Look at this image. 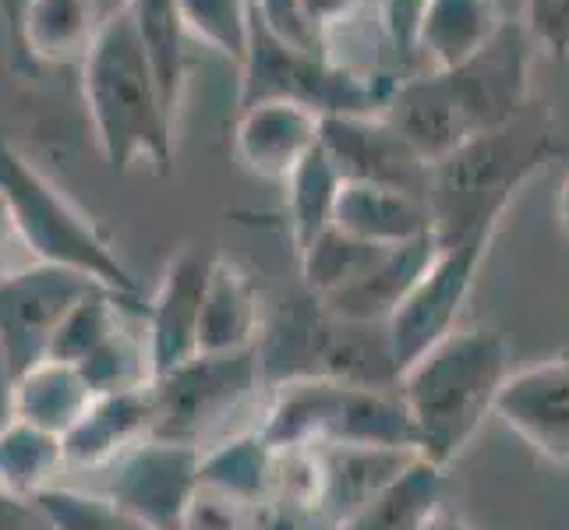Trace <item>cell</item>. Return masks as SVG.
<instances>
[{
    "mask_svg": "<svg viewBox=\"0 0 569 530\" xmlns=\"http://www.w3.org/2000/svg\"><path fill=\"white\" fill-rule=\"evenodd\" d=\"M531 47L523 26L509 22L496 43L463 68L403 78L382 117L428 167H436L460 146L513 124L535 107Z\"/></svg>",
    "mask_w": 569,
    "mask_h": 530,
    "instance_id": "cell-1",
    "label": "cell"
},
{
    "mask_svg": "<svg viewBox=\"0 0 569 530\" xmlns=\"http://www.w3.org/2000/svg\"><path fill=\"white\" fill-rule=\"evenodd\" d=\"M82 100L113 173L149 167L167 173L173 167V113L167 110L160 78L131 22V11L107 18L82 57Z\"/></svg>",
    "mask_w": 569,
    "mask_h": 530,
    "instance_id": "cell-2",
    "label": "cell"
},
{
    "mask_svg": "<svg viewBox=\"0 0 569 530\" xmlns=\"http://www.w3.org/2000/svg\"><path fill=\"white\" fill-rule=\"evenodd\" d=\"M509 350L502 337L488 329H453L418 361H410L400 379V400L415 424L418 453L449 470L470 439L478 436L509 379Z\"/></svg>",
    "mask_w": 569,
    "mask_h": 530,
    "instance_id": "cell-3",
    "label": "cell"
},
{
    "mask_svg": "<svg viewBox=\"0 0 569 530\" xmlns=\"http://www.w3.org/2000/svg\"><path fill=\"white\" fill-rule=\"evenodd\" d=\"M559 156L552 117L541 107L520 113L513 124L488 131L431 167L428 206L436 238L449 244L481 223L506 220L509 206L531 177Z\"/></svg>",
    "mask_w": 569,
    "mask_h": 530,
    "instance_id": "cell-4",
    "label": "cell"
},
{
    "mask_svg": "<svg viewBox=\"0 0 569 530\" xmlns=\"http://www.w3.org/2000/svg\"><path fill=\"white\" fill-rule=\"evenodd\" d=\"M259 431L269 446H382L418 453L415 424L397 386L329 376L269 386Z\"/></svg>",
    "mask_w": 569,
    "mask_h": 530,
    "instance_id": "cell-5",
    "label": "cell"
},
{
    "mask_svg": "<svg viewBox=\"0 0 569 530\" xmlns=\"http://www.w3.org/2000/svg\"><path fill=\"white\" fill-rule=\"evenodd\" d=\"M0 191L8 194L18 230H22L36 262L82 272L92 283L139 301V283H134L131 269L117 259L103 230L11 142H0Z\"/></svg>",
    "mask_w": 569,
    "mask_h": 530,
    "instance_id": "cell-6",
    "label": "cell"
},
{
    "mask_svg": "<svg viewBox=\"0 0 569 530\" xmlns=\"http://www.w3.org/2000/svg\"><path fill=\"white\" fill-rule=\"evenodd\" d=\"M269 389L259 347L230 350V353H199L181 368L152 379L156 403V439L184 442L194 449H209L241 428L230 421ZM248 431V428H244Z\"/></svg>",
    "mask_w": 569,
    "mask_h": 530,
    "instance_id": "cell-7",
    "label": "cell"
},
{
    "mask_svg": "<svg viewBox=\"0 0 569 530\" xmlns=\"http://www.w3.org/2000/svg\"><path fill=\"white\" fill-rule=\"evenodd\" d=\"M499 227L502 220L481 223L478 230L463 233V238L439 244V251L431 254V262L421 272L415 290L407 293L400 308L392 311V319L386 322V343L397 371H403L428 347H436L442 337L460 329V311L470 298V290H475V280L488 259V248H492Z\"/></svg>",
    "mask_w": 569,
    "mask_h": 530,
    "instance_id": "cell-8",
    "label": "cell"
},
{
    "mask_svg": "<svg viewBox=\"0 0 569 530\" xmlns=\"http://www.w3.org/2000/svg\"><path fill=\"white\" fill-rule=\"evenodd\" d=\"M92 283L82 272L36 262L0 280V350L11 379L50 358V347L68 311L86 298Z\"/></svg>",
    "mask_w": 569,
    "mask_h": 530,
    "instance_id": "cell-9",
    "label": "cell"
},
{
    "mask_svg": "<svg viewBox=\"0 0 569 530\" xmlns=\"http://www.w3.org/2000/svg\"><path fill=\"white\" fill-rule=\"evenodd\" d=\"M199 467L202 449L152 436L103 470L100 492L146 517L152 527L181 530L184 509L199 488Z\"/></svg>",
    "mask_w": 569,
    "mask_h": 530,
    "instance_id": "cell-10",
    "label": "cell"
},
{
    "mask_svg": "<svg viewBox=\"0 0 569 530\" xmlns=\"http://www.w3.org/2000/svg\"><path fill=\"white\" fill-rule=\"evenodd\" d=\"M496 418L535 457L569 467V353L509 371Z\"/></svg>",
    "mask_w": 569,
    "mask_h": 530,
    "instance_id": "cell-11",
    "label": "cell"
},
{
    "mask_svg": "<svg viewBox=\"0 0 569 530\" xmlns=\"http://www.w3.org/2000/svg\"><path fill=\"white\" fill-rule=\"evenodd\" d=\"M322 152L343 181L389 184L428 199L431 167L386 117H322Z\"/></svg>",
    "mask_w": 569,
    "mask_h": 530,
    "instance_id": "cell-12",
    "label": "cell"
},
{
    "mask_svg": "<svg viewBox=\"0 0 569 530\" xmlns=\"http://www.w3.org/2000/svg\"><path fill=\"white\" fill-rule=\"evenodd\" d=\"M212 259L216 254H202L199 248H181L167 262L160 287L142 308L156 379L199 358V326L212 277Z\"/></svg>",
    "mask_w": 569,
    "mask_h": 530,
    "instance_id": "cell-13",
    "label": "cell"
},
{
    "mask_svg": "<svg viewBox=\"0 0 569 530\" xmlns=\"http://www.w3.org/2000/svg\"><path fill=\"white\" fill-rule=\"evenodd\" d=\"M322 146V117L293 100H262L238 113L233 149L248 173L287 184L311 152Z\"/></svg>",
    "mask_w": 569,
    "mask_h": 530,
    "instance_id": "cell-14",
    "label": "cell"
},
{
    "mask_svg": "<svg viewBox=\"0 0 569 530\" xmlns=\"http://www.w3.org/2000/svg\"><path fill=\"white\" fill-rule=\"evenodd\" d=\"M152 428H156L152 382L142 389L96 397L86 407V414L64 436L68 470H107L128 449L152 439Z\"/></svg>",
    "mask_w": 569,
    "mask_h": 530,
    "instance_id": "cell-15",
    "label": "cell"
},
{
    "mask_svg": "<svg viewBox=\"0 0 569 530\" xmlns=\"http://www.w3.org/2000/svg\"><path fill=\"white\" fill-rule=\"evenodd\" d=\"M332 227L382 248L436 238V216L425 194L389 188V184H355L343 181L337 220Z\"/></svg>",
    "mask_w": 569,
    "mask_h": 530,
    "instance_id": "cell-16",
    "label": "cell"
},
{
    "mask_svg": "<svg viewBox=\"0 0 569 530\" xmlns=\"http://www.w3.org/2000/svg\"><path fill=\"white\" fill-rule=\"evenodd\" d=\"M509 26L499 0H425L421 71H453L475 61Z\"/></svg>",
    "mask_w": 569,
    "mask_h": 530,
    "instance_id": "cell-17",
    "label": "cell"
},
{
    "mask_svg": "<svg viewBox=\"0 0 569 530\" xmlns=\"http://www.w3.org/2000/svg\"><path fill=\"white\" fill-rule=\"evenodd\" d=\"M266 332L262 298L251 272L230 259H212V277L206 290L202 326H199V353H230L259 347Z\"/></svg>",
    "mask_w": 569,
    "mask_h": 530,
    "instance_id": "cell-18",
    "label": "cell"
},
{
    "mask_svg": "<svg viewBox=\"0 0 569 530\" xmlns=\"http://www.w3.org/2000/svg\"><path fill=\"white\" fill-rule=\"evenodd\" d=\"M446 467L425 460L421 453L392 478L376 499H368L340 530H431L442 520Z\"/></svg>",
    "mask_w": 569,
    "mask_h": 530,
    "instance_id": "cell-19",
    "label": "cell"
},
{
    "mask_svg": "<svg viewBox=\"0 0 569 530\" xmlns=\"http://www.w3.org/2000/svg\"><path fill=\"white\" fill-rule=\"evenodd\" d=\"M415 449H382V446H329L322 449L326 463V513L337 527L355 517L358 509L376 499L382 488L403 474L415 460Z\"/></svg>",
    "mask_w": 569,
    "mask_h": 530,
    "instance_id": "cell-20",
    "label": "cell"
},
{
    "mask_svg": "<svg viewBox=\"0 0 569 530\" xmlns=\"http://www.w3.org/2000/svg\"><path fill=\"white\" fill-rule=\"evenodd\" d=\"M92 400L96 392L89 389L82 371L68 361L47 358L14 379L11 418H22L47 431H57V436H68Z\"/></svg>",
    "mask_w": 569,
    "mask_h": 530,
    "instance_id": "cell-21",
    "label": "cell"
},
{
    "mask_svg": "<svg viewBox=\"0 0 569 530\" xmlns=\"http://www.w3.org/2000/svg\"><path fill=\"white\" fill-rule=\"evenodd\" d=\"M100 26L103 18L96 0H26L14 32L36 61L82 64V57Z\"/></svg>",
    "mask_w": 569,
    "mask_h": 530,
    "instance_id": "cell-22",
    "label": "cell"
},
{
    "mask_svg": "<svg viewBox=\"0 0 569 530\" xmlns=\"http://www.w3.org/2000/svg\"><path fill=\"white\" fill-rule=\"evenodd\" d=\"M64 470H68L64 436L22 418L0 424V488L36 499L47 488L61 484Z\"/></svg>",
    "mask_w": 569,
    "mask_h": 530,
    "instance_id": "cell-23",
    "label": "cell"
},
{
    "mask_svg": "<svg viewBox=\"0 0 569 530\" xmlns=\"http://www.w3.org/2000/svg\"><path fill=\"white\" fill-rule=\"evenodd\" d=\"M283 188H287L290 241H293V251H298V259H301V254L316 244L326 230H332L343 177L337 173V167H332V160L319 146L298 170L287 177Z\"/></svg>",
    "mask_w": 569,
    "mask_h": 530,
    "instance_id": "cell-24",
    "label": "cell"
},
{
    "mask_svg": "<svg viewBox=\"0 0 569 530\" xmlns=\"http://www.w3.org/2000/svg\"><path fill=\"white\" fill-rule=\"evenodd\" d=\"M128 11L156 68V78H160L167 110L178 121L184 100V39H188L178 0H131Z\"/></svg>",
    "mask_w": 569,
    "mask_h": 530,
    "instance_id": "cell-25",
    "label": "cell"
},
{
    "mask_svg": "<svg viewBox=\"0 0 569 530\" xmlns=\"http://www.w3.org/2000/svg\"><path fill=\"white\" fill-rule=\"evenodd\" d=\"M386 251L389 248L350 238V233H343L337 227L326 230L322 238L298 259L308 298L329 301V298H337V293L350 290L382 262Z\"/></svg>",
    "mask_w": 569,
    "mask_h": 530,
    "instance_id": "cell-26",
    "label": "cell"
},
{
    "mask_svg": "<svg viewBox=\"0 0 569 530\" xmlns=\"http://www.w3.org/2000/svg\"><path fill=\"white\" fill-rule=\"evenodd\" d=\"M269 470H272V446L262 439L259 428H248L202 449L199 481L223 488L248 502H262L269 492Z\"/></svg>",
    "mask_w": 569,
    "mask_h": 530,
    "instance_id": "cell-27",
    "label": "cell"
},
{
    "mask_svg": "<svg viewBox=\"0 0 569 530\" xmlns=\"http://www.w3.org/2000/svg\"><path fill=\"white\" fill-rule=\"evenodd\" d=\"M178 8L188 39L216 50L238 68L248 61L254 0H178Z\"/></svg>",
    "mask_w": 569,
    "mask_h": 530,
    "instance_id": "cell-28",
    "label": "cell"
},
{
    "mask_svg": "<svg viewBox=\"0 0 569 530\" xmlns=\"http://www.w3.org/2000/svg\"><path fill=\"white\" fill-rule=\"evenodd\" d=\"M47 509L57 530H160L146 517L131 513L128 506L110 499L100 488H78V484H53L36 496Z\"/></svg>",
    "mask_w": 569,
    "mask_h": 530,
    "instance_id": "cell-29",
    "label": "cell"
},
{
    "mask_svg": "<svg viewBox=\"0 0 569 530\" xmlns=\"http://www.w3.org/2000/svg\"><path fill=\"white\" fill-rule=\"evenodd\" d=\"M254 509H259V502H248L233 492H223V488L199 481L184 509L181 530H254Z\"/></svg>",
    "mask_w": 569,
    "mask_h": 530,
    "instance_id": "cell-30",
    "label": "cell"
},
{
    "mask_svg": "<svg viewBox=\"0 0 569 530\" xmlns=\"http://www.w3.org/2000/svg\"><path fill=\"white\" fill-rule=\"evenodd\" d=\"M379 29L386 36L389 50L397 61L410 68V74H421V14L425 0H379Z\"/></svg>",
    "mask_w": 569,
    "mask_h": 530,
    "instance_id": "cell-31",
    "label": "cell"
},
{
    "mask_svg": "<svg viewBox=\"0 0 569 530\" xmlns=\"http://www.w3.org/2000/svg\"><path fill=\"white\" fill-rule=\"evenodd\" d=\"M527 39L556 61H569V0H523Z\"/></svg>",
    "mask_w": 569,
    "mask_h": 530,
    "instance_id": "cell-32",
    "label": "cell"
},
{
    "mask_svg": "<svg viewBox=\"0 0 569 530\" xmlns=\"http://www.w3.org/2000/svg\"><path fill=\"white\" fill-rule=\"evenodd\" d=\"M254 18H259L280 43L305 50V53H322V39L311 29L301 0H254Z\"/></svg>",
    "mask_w": 569,
    "mask_h": 530,
    "instance_id": "cell-33",
    "label": "cell"
},
{
    "mask_svg": "<svg viewBox=\"0 0 569 530\" xmlns=\"http://www.w3.org/2000/svg\"><path fill=\"white\" fill-rule=\"evenodd\" d=\"M254 530H340V527L319 506L262 499L259 509H254Z\"/></svg>",
    "mask_w": 569,
    "mask_h": 530,
    "instance_id": "cell-34",
    "label": "cell"
},
{
    "mask_svg": "<svg viewBox=\"0 0 569 530\" xmlns=\"http://www.w3.org/2000/svg\"><path fill=\"white\" fill-rule=\"evenodd\" d=\"M29 266H36V254L29 251L22 230H18V220L11 212L8 194L0 191V280H8V277H14V272H22Z\"/></svg>",
    "mask_w": 569,
    "mask_h": 530,
    "instance_id": "cell-35",
    "label": "cell"
},
{
    "mask_svg": "<svg viewBox=\"0 0 569 530\" xmlns=\"http://www.w3.org/2000/svg\"><path fill=\"white\" fill-rule=\"evenodd\" d=\"M0 530H57V523L39 506V499L14 496L8 488H0Z\"/></svg>",
    "mask_w": 569,
    "mask_h": 530,
    "instance_id": "cell-36",
    "label": "cell"
},
{
    "mask_svg": "<svg viewBox=\"0 0 569 530\" xmlns=\"http://www.w3.org/2000/svg\"><path fill=\"white\" fill-rule=\"evenodd\" d=\"M301 4H305L311 29H316L322 39V50H326V39L337 29H343L350 18L361 11V4H368V0H301Z\"/></svg>",
    "mask_w": 569,
    "mask_h": 530,
    "instance_id": "cell-37",
    "label": "cell"
},
{
    "mask_svg": "<svg viewBox=\"0 0 569 530\" xmlns=\"http://www.w3.org/2000/svg\"><path fill=\"white\" fill-rule=\"evenodd\" d=\"M11 371H8V361H4V350H0V424L11 421Z\"/></svg>",
    "mask_w": 569,
    "mask_h": 530,
    "instance_id": "cell-38",
    "label": "cell"
},
{
    "mask_svg": "<svg viewBox=\"0 0 569 530\" xmlns=\"http://www.w3.org/2000/svg\"><path fill=\"white\" fill-rule=\"evenodd\" d=\"M556 216H559V227H562V233H566V238H569V173H566V181L559 184Z\"/></svg>",
    "mask_w": 569,
    "mask_h": 530,
    "instance_id": "cell-39",
    "label": "cell"
},
{
    "mask_svg": "<svg viewBox=\"0 0 569 530\" xmlns=\"http://www.w3.org/2000/svg\"><path fill=\"white\" fill-rule=\"evenodd\" d=\"M96 8H100V18L107 22V18L128 11V8H131V0H96Z\"/></svg>",
    "mask_w": 569,
    "mask_h": 530,
    "instance_id": "cell-40",
    "label": "cell"
},
{
    "mask_svg": "<svg viewBox=\"0 0 569 530\" xmlns=\"http://www.w3.org/2000/svg\"><path fill=\"white\" fill-rule=\"evenodd\" d=\"M439 530H475V527L463 523V520H457V517H442V520H439Z\"/></svg>",
    "mask_w": 569,
    "mask_h": 530,
    "instance_id": "cell-41",
    "label": "cell"
},
{
    "mask_svg": "<svg viewBox=\"0 0 569 530\" xmlns=\"http://www.w3.org/2000/svg\"><path fill=\"white\" fill-rule=\"evenodd\" d=\"M371 4H379V0H371Z\"/></svg>",
    "mask_w": 569,
    "mask_h": 530,
    "instance_id": "cell-42",
    "label": "cell"
}]
</instances>
